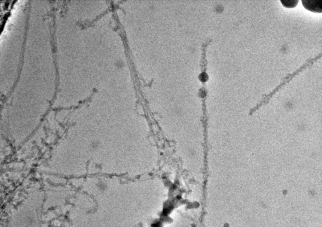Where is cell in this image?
I'll list each match as a JSON object with an SVG mask.
<instances>
[{
	"label": "cell",
	"instance_id": "cell-1",
	"mask_svg": "<svg viewBox=\"0 0 322 227\" xmlns=\"http://www.w3.org/2000/svg\"><path fill=\"white\" fill-rule=\"evenodd\" d=\"M304 8L313 12H322V0H309L302 1Z\"/></svg>",
	"mask_w": 322,
	"mask_h": 227
},
{
	"label": "cell",
	"instance_id": "cell-2",
	"mask_svg": "<svg viewBox=\"0 0 322 227\" xmlns=\"http://www.w3.org/2000/svg\"><path fill=\"white\" fill-rule=\"evenodd\" d=\"M283 5L287 8H293L298 4L299 1L298 0H281L280 1Z\"/></svg>",
	"mask_w": 322,
	"mask_h": 227
}]
</instances>
